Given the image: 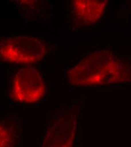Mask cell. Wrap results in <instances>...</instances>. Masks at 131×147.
<instances>
[{
  "mask_svg": "<svg viewBox=\"0 0 131 147\" xmlns=\"http://www.w3.org/2000/svg\"><path fill=\"white\" fill-rule=\"evenodd\" d=\"M130 66L111 52H95L79 61L66 74L68 84L85 87L122 83L130 80Z\"/></svg>",
  "mask_w": 131,
  "mask_h": 147,
  "instance_id": "obj_1",
  "label": "cell"
},
{
  "mask_svg": "<svg viewBox=\"0 0 131 147\" xmlns=\"http://www.w3.org/2000/svg\"><path fill=\"white\" fill-rule=\"evenodd\" d=\"M105 1H73L69 6L70 18L76 27L90 26L102 17Z\"/></svg>",
  "mask_w": 131,
  "mask_h": 147,
  "instance_id": "obj_5",
  "label": "cell"
},
{
  "mask_svg": "<svg viewBox=\"0 0 131 147\" xmlns=\"http://www.w3.org/2000/svg\"><path fill=\"white\" fill-rule=\"evenodd\" d=\"M75 110L60 109L54 115L42 147H73L76 125Z\"/></svg>",
  "mask_w": 131,
  "mask_h": 147,
  "instance_id": "obj_4",
  "label": "cell"
},
{
  "mask_svg": "<svg viewBox=\"0 0 131 147\" xmlns=\"http://www.w3.org/2000/svg\"><path fill=\"white\" fill-rule=\"evenodd\" d=\"M20 142L19 125L17 117L6 116L1 121V147H16Z\"/></svg>",
  "mask_w": 131,
  "mask_h": 147,
  "instance_id": "obj_6",
  "label": "cell"
},
{
  "mask_svg": "<svg viewBox=\"0 0 131 147\" xmlns=\"http://www.w3.org/2000/svg\"><path fill=\"white\" fill-rule=\"evenodd\" d=\"M49 50L48 43L38 37L18 35L1 41V58L10 63L33 66L44 60Z\"/></svg>",
  "mask_w": 131,
  "mask_h": 147,
  "instance_id": "obj_3",
  "label": "cell"
},
{
  "mask_svg": "<svg viewBox=\"0 0 131 147\" xmlns=\"http://www.w3.org/2000/svg\"><path fill=\"white\" fill-rule=\"evenodd\" d=\"M43 74L34 66L13 67L7 78L9 98L22 104H32L40 101L46 93Z\"/></svg>",
  "mask_w": 131,
  "mask_h": 147,
  "instance_id": "obj_2",
  "label": "cell"
}]
</instances>
